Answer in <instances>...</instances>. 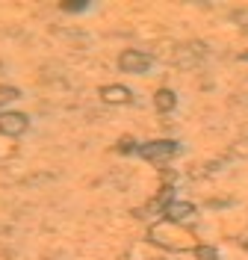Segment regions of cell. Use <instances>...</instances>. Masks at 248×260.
<instances>
[{"label":"cell","mask_w":248,"mask_h":260,"mask_svg":"<svg viewBox=\"0 0 248 260\" xmlns=\"http://www.w3.org/2000/svg\"><path fill=\"white\" fill-rule=\"evenodd\" d=\"M148 240L154 245H160L165 251H192L195 243H192V237L186 234V228L174 225V222H168V219H160V222H154L148 228Z\"/></svg>","instance_id":"6da1fadb"},{"label":"cell","mask_w":248,"mask_h":260,"mask_svg":"<svg viewBox=\"0 0 248 260\" xmlns=\"http://www.w3.org/2000/svg\"><path fill=\"white\" fill-rule=\"evenodd\" d=\"M136 154H139L142 160L154 162V166H165L168 160H174V157L181 154V145H178L174 139H151V142L136 145Z\"/></svg>","instance_id":"7a4b0ae2"},{"label":"cell","mask_w":248,"mask_h":260,"mask_svg":"<svg viewBox=\"0 0 248 260\" xmlns=\"http://www.w3.org/2000/svg\"><path fill=\"white\" fill-rule=\"evenodd\" d=\"M151 65H154V56L136 48L121 50V56H118V71H124V74H148Z\"/></svg>","instance_id":"3957f363"},{"label":"cell","mask_w":248,"mask_h":260,"mask_svg":"<svg viewBox=\"0 0 248 260\" xmlns=\"http://www.w3.org/2000/svg\"><path fill=\"white\" fill-rule=\"evenodd\" d=\"M165 219L181 228H192V225H198V207L189 204V201H171L165 207Z\"/></svg>","instance_id":"277c9868"},{"label":"cell","mask_w":248,"mask_h":260,"mask_svg":"<svg viewBox=\"0 0 248 260\" xmlns=\"http://www.w3.org/2000/svg\"><path fill=\"white\" fill-rule=\"evenodd\" d=\"M30 130V118L24 113H0V136L6 139H18Z\"/></svg>","instance_id":"5b68a950"},{"label":"cell","mask_w":248,"mask_h":260,"mask_svg":"<svg viewBox=\"0 0 248 260\" xmlns=\"http://www.w3.org/2000/svg\"><path fill=\"white\" fill-rule=\"evenodd\" d=\"M100 101L113 104V107H127V104H133V92L121 83H110V86H100Z\"/></svg>","instance_id":"8992f818"},{"label":"cell","mask_w":248,"mask_h":260,"mask_svg":"<svg viewBox=\"0 0 248 260\" xmlns=\"http://www.w3.org/2000/svg\"><path fill=\"white\" fill-rule=\"evenodd\" d=\"M154 107H157V113H171L178 107V95L171 89H157L154 92Z\"/></svg>","instance_id":"52a82bcc"},{"label":"cell","mask_w":248,"mask_h":260,"mask_svg":"<svg viewBox=\"0 0 248 260\" xmlns=\"http://www.w3.org/2000/svg\"><path fill=\"white\" fill-rule=\"evenodd\" d=\"M192 254H195L198 260H219V251H216L213 245H195Z\"/></svg>","instance_id":"ba28073f"},{"label":"cell","mask_w":248,"mask_h":260,"mask_svg":"<svg viewBox=\"0 0 248 260\" xmlns=\"http://www.w3.org/2000/svg\"><path fill=\"white\" fill-rule=\"evenodd\" d=\"M231 157H239V160H248V139H236L231 145Z\"/></svg>","instance_id":"9c48e42d"},{"label":"cell","mask_w":248,"mask_h":260,"mask_svg":"<svg viewBox=\"0 0 248 260\" xmlns=\"http://www.w3.org/2000/svg\"><path fill=\"white\" fill-rule=\"evenodd\" d=\"M15 98H21V92H18L15 86H0V104H9Z\"/></svg>","instance_id":"30bf717a"},{"label":"cell","mask_w":248,"mask_h":260,"mask_svg":"<svg viewBox=\"0 0 248 260\" xmlns=\"http://www.w3.org/2000/svg\"><path fill=\"white\" fill-rule=\"evenodd\" d=\"M118 154H130V151H136V139H130V136H124V139H118Z\"/></svg>","instance_id":"8fae6325"},{"label":"cell","mask_w":248,"mask_h":260,"mask_svg":"<svg viewBox=\"0 0 248 260\" xmlns=\"http://www.w3.org/2000/svg\"><path fill=\"white\" fill-rule=\"evenodd\" d=\"M89 3H62V12H86Z\"/></svg>","instance_id":"7c38bea8"}]
</instances>
